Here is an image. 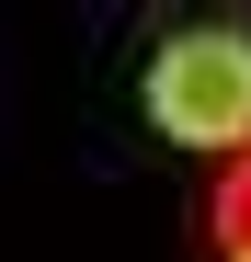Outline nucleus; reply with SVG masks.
Listing matches in <instances>:
<instances>
[{
	"mask_svg": "<svg viewBox=\"0 0 251 262\" xmlns=\"http://www.w3.org/2000/svg\"><path fill=\"white\" fill-rule=\"evenodd\" d=\"M149 125L183 148H228L251 160V34L240 23H183L149 57Z\"/></svg>",
	"mask_w": 251,
	"mask_h": 262,
	"instance_id": "f257e3e1",
	"label": "nucleus"
},
{
	"mask_svg": "<svg viewBox=\"0 0 251 262\" xmlns=\"http://www.w3.org/2000/svg\"><path fill=\"white\" fill-rule=\"evenodd\" d=\"M205 228L228 239V262L251 251V160H228V171H217V194H205Z\"/></svg>",
	"mask_w": 251,
	"mask_h": 262,
	"instance_id": "f03ea898",
	"label": "nucleus"
},
{
	"mask_svg": "<svg viewBox=\"0 0 251 262\" xmlns=\"http://www.w3.org/2000/svg\"><path fill=\"white\" fill-rule=\"evenodd\" d=\"M240 262H251V251H240Z\"/></svg>",
	"mask_w": 251,
	"mask_h": 262,
	"instance_id": "7ed1b4c3",
	"label": "nucleus"
}]
</instances>
